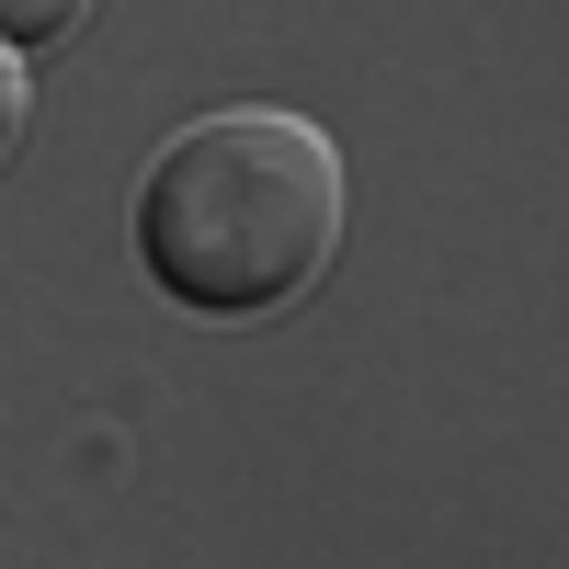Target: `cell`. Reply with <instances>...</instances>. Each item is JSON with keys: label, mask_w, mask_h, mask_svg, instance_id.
Listing matches in <instances>:
<instances>
[{"label": "cell", "mask_w": 569, "mask_h": 569, "mask_svg": "<svg viewBox=\"0 0 569 569\" xmlns=\"http://www.w3.org/2000/svg\"><path fill=\"white\" fill-rule=\"evenodd\" d=\"M342 251V149L308 114H206L137 182V262L194 319H273Z\"/></svg>", "instance_id": "1"}, {"label": "cell", "mask_w": 569, "mask_h": 569, "mask_svg": "<svg viewBox=\"0 0 569 569\" xmlns=\"http://www.w3.org/2000/svg\"><path fill=\"white\" fill-rule=\"evenodd\" d=\"M91 23V0H0V46L12 58H34V46H69Z\"/></svg>", "instance_id": "2"}, {"label": "cell", "mask_w": 569, "mask_h": 569, "mask_svg": "<svg viewBox=\"0 0 569 569\" xmlns=\"http://www.w3.org/2000/svg\"><path fill=\"white\" fill-rule=\"evenodd\" d=\"M23 103H34V80H23L12 46H0V160H12V137H23Z\"/></svg>", "instance_id": "3"}]
</instances>
